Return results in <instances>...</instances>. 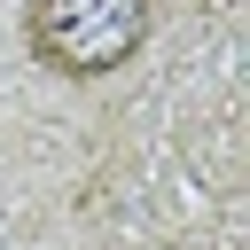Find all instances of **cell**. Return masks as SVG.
<instances>
[{"instance_id":"cell-1","label":"cell","mask_w":250,"mask_h":250,"mask_svg":"<svg viewBox=\"0 0 250 250\" xmlns=\"http://www.w3.org/2000/svg\"><path fill=\"white\" fill-rule=\"evenodd\" d=\"M164 0H23V55L70 86L117 78L156 39Z\"/></svg>"}]
</instances>
